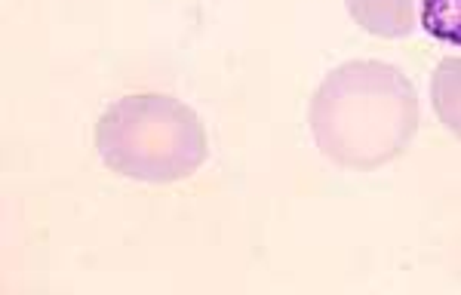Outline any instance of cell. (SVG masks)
<instances>
[{
	"label": "cell",
	"mask_w": 461,
	"mask_h": 295,
	"mask_svg": "<svg viewBox=\"0 0 461 295\" xmlns=\"http://www.w3.org/2000/svg\"><path fill=\"white\" fill-rule=\"evenodd\" d=\"M311 136L332 164L378 169L397 160L419 132V95L397 65L363 58L323 77L308 108Z\"/></svg>",
	"instance_id": "1"
},
{
	"label": "cell",
	"mask_w": 461,
	"mask_h": 295,
	"mask_svg": "<svg viewBox=\"0 0 461 295\" xmlns=\"http://www.w3.org/2000/svg\"><path fill=\"white\" fill-rule=\"evenodd\" d=\"M95 148L111 173L169 184L194 175L210 157L206 127L176 95H123L95 123Z\"/></svg>",
	"instance_id": "2"
},
{
	"label": "cell",
	"mask_w": 461,
	"mask_h": 295,
	"mask_svg": "<svg viewBox=\"0 0 461 295\" xmlns=\"http://www.w3.org/2000/svg\"><path fill=\"white\" fill-rule=\"evenodd\" d=\"M348 13L360 28L375 37H406L415 28L421 0H345Z\"/></svg>",
	"instance_id": "3"
},
{
	"label": "cell",
	"mask_w": 461,
	"mask_h": 295,
	"mask_svg": "<svg viewBox=\"0 0 461 295\" xmlns=\"http://www.w3.org/2000/svg\"><path fill=\"white\" fill-rule=\"evenodd\" d=\"M430 102L443 127L461 139V56H446L434 68Z\"/></svg>",
	"instance_id": "4"
},
{
	"label": "cell",
	"mask_w": 461,
	"mask_h": 295,
	"mask_svg": "<svg viewBox=\"0 0 461 295\" xmlns=\"http://www.w3.org/2000/svg\"><path fill=\"white\" fill-rule=\"evenodd\" d=\"M419 19L430 37L461 47V0H421Z\"/></svg>",
	"instance_id": "5"
}]
</instances>
